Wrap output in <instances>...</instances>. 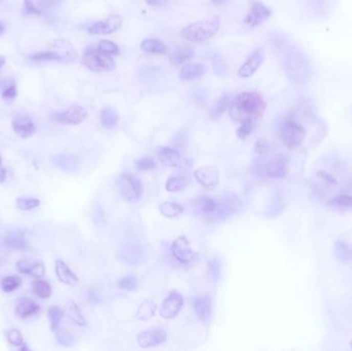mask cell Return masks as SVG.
Here are the masks:
<instances>
[{"label":"cell","instance_id":"obj_1","mask_svg":"<svg viewBox=\"0 0 352 351\" xmlns=\"http://www.w3.org/2000/svg\"><path fill=\"white\" fill-rule=\"evenodd\" d=\"M266 109V103L257 92L239 94L232 102L229 112L232 120L242 122L260 118Z\"/></svg>","mask_w":352,"mask_h":351},{"label":"cell","instance_id":"obj_2","mask_svg":"<svg viewBox=\"0 0 352 351\" xmlns=\"http://www.w3.org/2000/svg\"><path fill=\"white\" fill-rule=\"evenodd\" d=\"M283 68L288 79L298 85L307 84L312 76L309 58L297 47H289L285 52Z\"/></svg>","mask_w":352,"mask_h":351},{"label":"cell","instance_id":"obj_3","mask_svg":"<svg viewBox=\"0 0 352 351\" xmlns=\"http://www.w3.org/2000/svg\"><path fill=\"white\" fill-rule=\"evenodd\" d=\"M220 27V21L217 17L200 21L187 26L181 35L190 42H203L213 36Z\"/></svg>","mask_w":352,"mask_h":351},{"label":"cell","instance_id":"obj_4","mask_svg":"<svg viewBox=\"0 0 352 351\" xmlns=\"http://www.w3.org/2000/svg\"><path fill=\"white\" fill-rule=\"evenodd\" d=\"M81 62L88 69L94 72L110 71L115 67V62L110 55L101 53L98 49L92 47L86 50Z\"/></svg>","mask_w":352,"mask_h":351},{"label":"cell","instance_id":"obj_5","mask_svg":"<svg viewBox=\"0 0 352 351\" xmlns=\"http://www.w3.org/2000/svg\"><path fill=\"white\" fill-rule=\"evenodd\" d=\"M242 204L239 198L234 194H227L216 200V208L214 211L209 214L206 219L210 221H217L220 219H226L241 208Z\"/></svg>","mask_w":352,"mask_h":351},{"label":"cell","instance_id":"obj_6","mask_svg":"<svg viewBox=\"0 0 352 351\" xmlns=\"http://www.w3.org/2000/svg\"><path fill=\"white\" fill-rule=\"evenodd\" d=\"M120 194L129 202H136L140 199L143 188L140 179L131 173H123L117 180Z\"/></svg>","mask_w":352,"mask_h":351},{"label":"cell","instance_id":"obj_7","mask_svg":"<svg viewBox=\"0 0 352 351\" xmlns=\"http://www.w3.org/2000/svg\"><path fill=\"white\" fill-rule=\"evenodd\" d=\"M305 136V128L294 121L285 123L281 130V139L284 146L289 150H296L299 147H301L304 142Z\"/></svg>","mask_w":352,"mask_h":351},{"label":"cell","instance_id":"obj_8","mask_svg":"<svg viewBox=\"0 0 352 351\" xmlns=\"http://www.w3.org/2000/svg\"><path fill=\"white\" fill-rule=\"evenodd\" d=\"M182 305V296L177 292H171L163 301L160 308V314L165 319H172L179 313Z\"/></svg>","mask_w":352,"mask_h":351},{"label":"cell","instance_id":"obj_9","mask_svg":"<svg viewBox=\"0 0 352 351\" xmlns=\"http://www.w3.org/2000/svg\"><path fill=\"white\" fill-rule=\"evenodd\" d=\"M288 157L284 154L273 156L265 166V174L270 178H282L287 172Z\"/></svg>","mask_w":352,"mask_h":351},{"label":"cell","instance_id":"obj_10","mask_svg":"<svg viewBox=\"0 0 352 351\" xmlns=\"http://www.w3.org/2000/svg\"><path fill=\"white\" fill-rule=\"evenodd\" d=\"M196 180L207 191L212 192L218 183V170L213 166H203L194 172Z\"/></svg>","mask_w":352,"mask_h":351},{"label":"cell","instance_id":"obj_11","mask_svg":"<svg viewBox=\"0 0 352 351\" xmlns=\"http://www.w3.org/2000/svg\"><path fill=\"white\" fill-rule=\"evenodd\" d=\"M87 110L80 105H72L67 110L55 114L54 119L57 122L69 125H78L87 118Z\"/></svg>","mask_w":352,"mask_h":351},{"label":"cell","instance_id":"obj_12","mask_svg":"<svg viewBox=\"0 0 352 351\" xmlns=\"http://www.w3.org/2000/svg\"><path fill=\"white\" fill-rule=\"evenodd\" d=\"M171 252L173 257L182 264H188L193 261L195 253L190 246V242L187 237L179 236L177 237L172 245H171Z\"/></svg>","mask_w":352,"mask_h":351},{"label":"cell","instance_id":"obj_13","mask_svg":"<svg viewBox=\"0 0 352 351\" xmlns=\"http://www.w3.org/2000/svg\"><path fill=\"white\" fill-rule=\"evenodd\" d=\"M122 23H123V20L121 16L112 15V16H109L105 21H100L93 24L89 28L88 31L90 34H97V35L111 34L121 28Z\"/></svg>","mask_w":352,"mask_h":351},{"label":"cell","instance_id":"obj_14","mask_svg":"<svg viewBox=\"0 0 352 351\" xmlns=\"http://www.w3.org/2000/svg\"><path fill=\"white\" fill-rule=\"evenodd\" d=\"M167 332L163 328H155L142 332L137 337V343L140 347L149 348L163 344L167 340Z\"/></svg>","mask_w":352,"mask_h":351},{"label":"cell","instance_id":"obj_15","mask_svg":"<svg viewBox=\"0 0 352 351\" xmlns=\"http://www.w3.org/2000/svg\"><path fill=\"white\" fill-rule=\"evenodd\" d=\"M271 16V11L262 3H256L250 10L244 22L251 27L262 25Z\"/></svg>","mask_w":352,"mask_h":351},{"label":"cell","instance_id":"obj_16","mask_svg":"<svg viewBox=\"0 0 352 351\" xmlns=\"http://www.w3.org/2000/svg\"><path fill=\"white\" fill-rule=\"evenodd\" d=\"M14 131L22 138L31 137L35 131L36 127L33 121L26 115H18L13 120Z\"/></svg>","mask_w":352,"mask_h":351},{"label":"cell","instance_id":"obj_17","mask_svg":"<svg viewBox=\"0 0 352 351\" xmlns=\"http://www.w3.org/2000/svg\"><path fill=\"white\" fill-rule=\"evenodd\" d=\"M193 309L198 318L204 322L208 321L211 315V300L208 296H197L193 299Z\"/></svg>","mask_w":352,"mask_h":351},{"label":"cell","instance_id":"obj_18","mask_svg":"<svg viewBox=\"0 0 352 351\" xmlns=\"http://www.w3.org/2000/svg\"><path fill=\"white\" fill-rule=\"evenodd\" d=\"M263 61H264V54L262 53V51L258 50L240 67V69L238 70V75L240 77H250V76H252L260 68V66L262 65Z\"/></svg>","mask_w":352,"mask_h":351},{"label":"cell","instance_id":"obj_19","mask_svg":"<svg viewBox=\"0 0 352 351\" xmlns=\"http://www.w3.org/2000/svg\"><path fill=\"white\" fill-rule=\"evenodd\" d=\"M55 269H56V274L59 278V280L68 285V286H76L78 283V278L76 275L70 270L68 265L63 262L62 260H57L55 263Z\"/></svg>","mask_w":352,"mask_h":351},{"label":"cell","instance_id":"obj_20","mask_svg":"<svg viewBox=\"0 0 352 351\" xmlns=\"http://www.w3.org/2000/svg\"><path fill=\"white\" fill-rule=\"evenodd\" d=\"M158 158L160 162L167 167H177L181 163L179 153L171 148H160L158 150Z\"/></svg>","mask_w":352,"mask_h":351},{"label":"cell","instance_id":"obj_21","mask_svg":"<svg viewBox=\"0 0 352 351\" xmlns=\"http://www.w3.org/2000/svg\"><path fill=\"white\" fill-rule=\"evenodd\" d=\"M15 310L19 317L28 318L39 311V306L29 298H22L18 300Z\"/></svg>","mask_w":352,"mask_h":351},{"label":"cell","instance_id":"obj_22","mask_svg":"<svg viewBox=\"0 0 352 351\" xmlns=\"http://www.w3.org/2000/svg\"><path fill=\"white\" fill-rule=\"evenodd\" d=\"M205 72V67L199 63H191L181 68L179 71V78L183 81H192L196 80L203 76Z\"/></svg>","mask_w":352,"mask_h":351},{"label":"cell","instance_id":"obj_23","mask_svg":"<svg viewBox=\"0 0 352 351\" xmlns=\"http://www.w3.org/2000/svg\"><path fill=\"white\" fill-rule=\"evenodd\" d=\"M52 161L57 167L66 172H74L79 166L78 159L71 155H57L52 158Z\"/></svg>","mask_w":352,"mask_h":351},{"label":"cell","instance_id":"obj_24","mask_svg":"<svg viewBox=\"0 0 352 351\" xmlns=\"http://www.w3.org/2000/svg\"><path fill=\"white\" fill-rule=\"evenodd\" d=\"M17 269L20 273L30 275L34 278H42L46 274L45 265L40 262L29 264L27 261H20L17 264Z\"/></svg>","mask_w":352,"mask_h":351},{"label":"cell","instance_id":"obj_25","mask_svg":"<svg viewBox=\"0 0 352 351\" xmlns=\"http://www.w3.org/2000/svg\"><path fill=\"white\" fill-rule=\"evenodd\" d=\"M326 205L337 211H352V196L339 195L327 200Z\"/></svg>","mask_w":352,"mask_h":351},{"label":"cell","instance_id":"obj_26","mask_svg":"<svg viewBox=\"0 0 352 351\" xmlns=\"http://www.w3.org/2000/svg\"><path fill=\"white\" fill-rule=\"evenodd\" d=\"M63 310H64V315L67 316L74 323H76L79 326L86 325V319L84 318V315L79 307L73 301H68L65 304Z\"/></svg>","mask_w":352,"mask_h":351},{"label":"cell","instance_id":"obj_27","mask_svg":"<svg viewBox=\"0 0 352 351\" xmlns=\"http://www.w3.org/2000/svg\"><path fill=\"white\" fill-rule=\"evenodd\" d=\"M54 47L56 48V51H54V52L59 55V57L61 58L62 61H64V60H74L76 58V56H77L74 48L67 40H63V39L62 40H57V42H55Z\"/></svg>","mask_w":352,"mask_h":351},{"label":"cell","instance_id":"obj_28","mask_svg":"<svg viewBox=\"0 0 352 351\" xmlns=\"http://www.w3.org/2000/svg\"><path fill=\"white\" fill-rule=\"evenodd\" d=\"M101 124L106 129L114 128L119 123V114L113 107H104L100 114Z\"/></svg>","mask_w":352,"mask_h":351},{"label":"cell","instance_id":"obj_29","mask_svg":"<svg viewBox=\"0 0 352 351\" xmlns=\"http://www.w3.org/2000/svg\"><path fill=\"white\" fill-rule=\"evenodd\" d=\"M157 310V305L152 300H147L140 304L135 314V317L141 321H148L154 317Z\"/></svg>","mask_w":352,"mask_h":351},{"label":"cell","instance_id":"obj_30","mask_svg":"<svg viewBox=\"0 0 352 351\" xmlns=\"http://www.w3.org/2000/svg\"><path fill=\"white\" fill-rule=\"evenodd\" d=\"M140 48H141V50L144 51L146 53H149V54H157V55L165 54L166 51H167L166 46H165L161 40H158V39H155V38H148V39H144V40L141 43Z\"/></svg>","mask_w":352,"mask_h":351},{"label":"cell","instance_id":"obj_31","mask_svg":"<svg viewBox=\"0 0 352 351\" xmlns=\"http://www.w3.org/2000/svg\"><path fill=\"white\" fill-rule=\"evenodd\" d=\"M229 102H230V96L229 95H223L219 100H217L209 109L210 119L213 121L218 120L220 116L223 114L225 109L227 108Z\"/></svg>","mask_w":352,"mask_h":351},{"label":"cell","instance_id":"obj_32","mask_svg":"<svg viewBox=\"0 0 352 351\" xmlns=\"http://www.w3.org/2000/svg\"><path fill=\"white\" fill-rule=\"evenodd\" d=\"M160 212L168 218H174L183 212L182 205L175 202H164L159 207Z\"/></svg>","mask_w":352,"mask_h":351},{"label":"cell","instance_id":"obj_33","mask_svg":"<svg viewBox=\"0 0 352 351\" xmlns=\"http://www.w3.org/2000/svg\"><path fill=\"white\" fill-rule=\"evenodd\" d=\"M306 4L308 7V12H310L313 16H322L326 14L329 0H306Z\"/></svg>","mask_w":352,"mask_h":351},{"label":"cell","instance_id":"obj_34","mask_svg":"<svg viewBox=\"0 0 352 351\" xmlns=\"http://www.w3.org/2000/svg\"><path fill=\"white\" fill-rule=\"evenodd\" d=\"M335 255L341 262H350L352 260V246L339 240L335 243Z\"/></svg>","mask_w":352,"mask_h":351},{"label":"cell","instance_id":"obj_35","mask_svg":"<svg viewBox=\"0 0 352 351\" xmlns=\"http://www.w3.org/2000/svg\"><path fill=\"white\" fill-rule=\"evenodd\" d=\"M48 316H49V320H50L51 329L54 332H57L59 329L62 317L64 316V310L61 309L60 307L53 306L49 309Z\"/></svg>","mask_w":352,"mask_h":351},{"label":"cell","instance_id":"obj_36","mask_svg":"<svg viewBox=\"0 0 352 351\" xmlns=\"http://www.w3.org/2000/svg\"><path fill=\"white\" fill-rule=\"evenodd\" d=\"M196 205H197L199 211H201L202 214L206 218L216 208V200L209 198V197H203V198H200L197 200Z\"/></svg>","mask_w":352,"mask_h":351},{"label":"cell","instance_id":"obj_37","mask_svg":"<svg viewBox=\"0 0 352 351\" xmlns=\"http://www.w3.org/2000/svg\"><path fill=\"white\" fill-rule=\"evenodd\" d=\"M32 290H33V293L42 299H48L52 295V287L50 283L44 280L34 281L32 284Z\"/></svg>","mask_w":352,"mask_h":351},{"label":"cell","instance_id":"obj_38","mask_svg":"<svg viewBox=\"0 0 352 351\" xmlns=\"http://www.w3.org/2000/svg\"><path fill=\"white\" fill-rule=\"evenodd\" d=\"M141 256H142L141 250L135 245L125 247L122 252L123 259L127 263H130V264H135L137 261L141 259Z\"/></svg>","mask_w":352,"mask_h":351},{"label":"cell","instance_id":"obj_39","mask_svg":"<svg viewBox=\"0 0 352 351\" xmlns=\"http://www.w3.org/2000/svg\"><path fill=\"white\" fill-rule=\"evenodd\" d=\"M221 261L218 258H212L208 262V275L212 281H217L221 275Z\"/></svg>","mask_w":352,"mask_h":351},{"label":"cell","instance_id":"obj_40","mask_svg":"<svg viewBox=\"0 0 352 351\" xmlns=\"http://www.w3.org/2000/svg\"><path fill=\"white\" fill-rule=\"evenodd\" d=\"M187 185V180L183 177L171 176L166 181V190L171 193H176L183 190Z\"/></svg>","mask_w":352,"mask_h":351},{"label":"cell","instance_id":"obj_41","mask_svg":"<svg viewBox=\"0 0 352 351\" xmlns=\"http://www.w3.org/2000/svg\"><path fill=\"white\" fill-rule=\"evenodd\" d=\"M21 278L16 275L8 276L2 280V288L6 293H12L21 285Z\"/></svg>","mask_w":352,"mask_h":351},{"label":"cell","instance_id":"obj_42","mask_svg":"<svg viewBox=\"0 0 352 351\" xmlns=\"http://www.w3.org/2000/svg\"><path fill=\"white\" fill-rule=\"evenodd\" d=\"M193 56H194V52L191 49H182V50H178L174 52L171 55V61L175 65H181Z\"/></svg>","mask_w":352,"mask_h":351},{"label":"cell","instance_id":"obj_43","mask_svg":"<svg viewBox=\"0 0 352 351\" xmlns=\"http://www.w3.org/2000/svg\"><path fill=\"white\" fill-rule=\"evenodd\" d=\"M17 207L21 210H32L40 205V201L35 198L19 197L16 201Z\"/></svg>","mask_w":352,"mask_h":351},{"label":"cell","instance_id":"obj_44","mask_svg":"<svg viewBox=\"0 0 352 351\" xmlns=\"http://www.w3.org/2000/svg\"><path fill=\"white\" fill-rule=\"evenodd\" d=\"M241 126L237 129V136L240 139H246L255 129V122L254 120H245L241 122Z\"/></svg>","mask_w":352,"mask_h":351},{"label":"cell","instance_id":"obj_45","mask_svg":"<svg viewBox=\"0 0 352 351\" xmlns=\"http://www.w3.org/2000/svg\"><path fill=\"white\" fill-rule=\"evenodd\" d=\"M33 61H62L57 53L54 51H44L35 53L31 56Z\"/></svg>","mask_w":352,"mask_h":351},{"label":"cell","instance_id":"obj_46","mask_svg":"<svg viewBox=\"0 0 352 351\" xmlns=\"http://www.w3.org/2000/svg\"><path fill=\"white\" fill-rule=\"evenodd\" d=\"M137 285H138V280L135 275H127L123 277L122 279H120L119 281V286L128 292H132L136 290Z\"/></svg>","mask_w":352,"mask_h":351},{"label":"cell","instance_id":"obj_47","mask_svg":"<svg viewBox=\"0 0 352 351\" xmlns=\"http://www.w3.org/2000/svg\"><path fill=\"white\" fill-rule=\"evenodd\" d=\"M97 49L104 54L107 55H117L119 54V47H117L114 43L109 40H101L97 47Z\"/></svg>","mask_w":352,"mask_h":351},{"label":"cell","instance_id":"obj_48","mask_svg":"<svg viewBox=\"0 0 352 351\" xmlns=\"http://www.w3.org/2000/svg\"><path fill=\"white\" fill-rule=\"evenodd\" d=\"M7 338L8 341L13 346H21L24 344V339L22 337V334L17 328H11L7 332Z\"/></svg>","mask_w":352,"mask_h":351},{"label":"cell","instance_id":"obj_49","mask_svg":"<svg viewBox=\"0 0 352 351\" xmlns=\"http://www.w3.org/2000/svg\"><path fill=\"white\" fill-rule=\"evenodd\" d=\"M135 167L140 171H150L156 168V163L151 158H141L134 162Z\"/></svg>","mask_w":352,"mask_h":351},{"label":"cell","instance_id":"obj_50","mask_svg":"<svg viewBox=\"0 0 352 351\" xmlns=\"http://www.w3.org/2000/svg\"><path fill=\"white\" fill-rule=\"evenodd\" d=\"M270 151H271V143L264 138L257 140V142L255 143V152L258 155H267L270 153Z\"/></svg>","mask_w":352,"mask_h":351},{"label":"cell","instance_id":"obj_51","mask_svg":"<svg viewBox=\"0 0 352 351\" xmlns=\"http://www.w3.org/2000/svg\"><path fill=\"white\" fill-rule=\"evenodd\" d=\"M8 244L14 249H23L25 246L22 235H19L18 233L8 237Z\"/></svg>","mask_w":352,"mask_h":351},{"label":"cell","instance_id":"obj_52","mask_svg":"<svg viewBox=\"0 0 352 351\" xmlns=\"http://www.w3.org/2000/svg\"><path fill=\"white\" fill-rule=\"evenodd\" d=\"M24 13L26 15H42V10L36 7L32 0H24Z\"/></svg>","mask_w":352,"mask_h":351},{"label":"cell","instance_id":"obj_53","mask_svg":"<svg viewBox=\"0 0 352 351\" xmlns=\"http://www.w3.org/2000/svg\"><path fill=\"white\" fill-rule=\"evenodd\" d=\"M18 95V92H17V87L15 85L13 86H10L8 89H6L4 92H3V99L6 100V101H13Z\"/></svg>","mask_w":352,"mask_h":351},{"label":"cell","instance_id":"obj_54","mask_svg":"<svg viewBox=\"0 0 352 351\" xmlns=\"http://www.w3.org/2000/svg\"><path fill=\"white\" fill-rule=\"evenodd\" d=\"M212 62H213V66H214L215 72L218 73V74H223V72H224V70H225V67H224V64H223L222 59L219 58L217 55H215V56L212 58Z\"/></svg>","mask_w":352,"mask_h":351},{"label":"cell","instance_id":"obj_55","mask_svg":"<svg viewBox=\"0 0 352 351\" xmlns=\"http://www.w3.org/2000/svg\"><path fill=\"white\" fill-rule=\"evenodd\" d=\"M58 341L60 344L62 345H66V346H69L71 343H72V338L67 335V334H63V333H60L58 335Z\"/></svg>","mask_w":352,"mask_h":351},{"label":"cell","instance_id":"obj_56","mask_svg":"<svg viewBox=\"0 0 352 351\" xmlns=\"http://www.w3.org/2000/svg\"><path fill=\"white\" fill-rule=\"evenodd\" d=\"M59 3H60V0H44L42 7L46 10H49V9H53L57 7Z\"/></svg>","mask_w":352,"mask_h":351},{"label":"cell","instance_id":"obj_57","mask_svg":"<svg viewBox=\"0 0 352 351\" xmlns=\"http://www.w3.org/2000/svg\"><path fill=\"white\" fill-rule=\"evenodd\" d=\"M7 177V170L6 168L0 166V182H4Z\"/></svg>","mask_w":352,"mask_h":351},{"label":"cell","instance_id":"obj_58","mask_svg":"<svg viewBox=\"0 0 352 351\" xmlns=\"http://www.w3.org/2000/svg\"><path fill=\"white\" fill-rule=\"evenodd\" d=\"M147 3L150 6H161L162 5V0H147Z\"/></svg>","mask_w":352,"mask_h":351},{"label":"cell","instance_id":"obj_59","mask_svg":"<svg viewBox=\"0 0 352 351\" xmlns=\"http://www.w3.org/2000/svg\"><path fill=\"white\" fill-rule=\"evenodd\" d=\"M211 3L215 6H221L225 3V0H211Z\"/></svg>","mask_w":352,"mask_h":351},{"label":"cell","instance_id":"obj_60","mask_svg":"<svg viewBox=\"0 0 352 351\" xmlns=\"http://www.w3.org/2000/svg\"><path fill=\"white\" fill-rule=\"evenodd\" d=\"M5 64H6V59L4 57H0V69L4 67Z\"/></svg>","mask_w":352,"mask_h":351},{"label":"cell","instance_id":"obj_61","mask_svg":"<svg viewBox=\"0 0 352 351\" xmlns=\"http://www.w3.org/2000/svg\"><path fill=\"white\" fill-rule=\"evenodd\" d=\"M4 32H5V26L3 25L2 22H0V35L4 34Z\"/></svg>","mask_w":352,"mask_h":351},{"label":"cell","instance_id":"obj_62","mask_svg":"<svg viewBox=\"0 0 352 351\" xmlns=\"http://www.w3.org/2000/svg\"><path fill=\"white\" fill-rule=\"evenodd\" d=\"M0 165H2V157H0Z\"/></svg>","mask_w":352,"mask_h":351},{"label":"cell","instance_id":"obj_63","mask_svg":"<svg viewBox=\"0 0 352 351\" xmlns=\"http://www.w3.org/2000/svg\"><path fill=\"white\" fill-rule=\"evenodd\" d=\"M351 348H352V341H351Z\"/></svg>","mask_w":352,"mask_h":351}]
</instances>
